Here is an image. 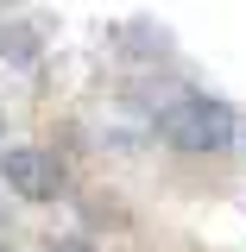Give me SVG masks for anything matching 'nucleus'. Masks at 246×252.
I'll use <instances>...</instances> for the list:
<instances>
[{
  "label": "nucleus",
  "instance_id": "nucleus-2",
  "mask_svg": "<svg viewBox=\"0 0 246 252\" xmlns=\"http://www.w3.org/2000/svg\"><path fill=\"white\" fill-rule=\"evenodd\" d=\"M0 177L19 189L26 202H51L63 189V170H57V158L51 152H38V145H13V152L0 158Z\"/></svg>",
  "mask_w": 246,
  "mask_h": 252
},
{
  "label": "nucleus",
  "instance_id": "nucleus-1",
  "mask_svg": "<svg viewBox=\"0 0 246 252\" xmlns=\"http://www.w3.org/2000/svg\"><path fill=\"white\" fill-rule=\"evenodd\" d=\"M158 126H164V139L177 152H227L234 145V114L209 94H183L177 107H164Z\"/></svg>",
  "mask_w": 246,
  "mask_h": 252
}]
</instances>
